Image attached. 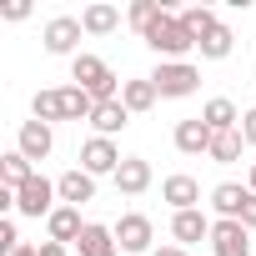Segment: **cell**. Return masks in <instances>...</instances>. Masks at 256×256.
I'll use <instances>...</instances> for the list:
<instances>
[{"instance_id":"1","label":"cell","mask_w":256,"mask_h":256,"mask_svg":"<svg viewBox=\"0 0 256 256\" xmlns=\"http://www.w3.org/2000/svg\"><path fill=\"white\" fill-rule=\"evenodd\" d=\"M70 80H76L80 90H90L96 106H100V100H120V96H116V76L106 70L100 56H76V60H70Z\"/></svg>"},{"instance_id":"2","label":"cell","mask_w":256,"mask_h":256,"mask_svg":"<svg viewBox=\"0 0 256 256\" xmlns=\"http://www.w3.org/2000/svg\"><path fill=\"white\" fill-rule=\"evenodd\" d=\"M146 46H151L156 56H186V50H196V36L181 26V16H161V20L146 30Z\"/></svg>"},{"instance_id":"3","label":"cell","mask_w":256,"mask_h":256,"mask_svg":"<svg viewBox=\"0 0 256 256\" xmlns=\"http://www.w3.org/2000/svg\"><path fill=\"white\" fill-rule=\"evenodd\" d=\"M151 86H156V96H191L201 86V70L186 66V60H166V66H156Z\"/></svg>"},{"instance_id":"4","label":"cell","mask_w":256,"mask_h":256,"mask_svg":"<svg viewBox=\"0 0 256 256\" xmlns=\"http://www.w3.org/2000/svg\"><path fill=\"white\" fill-rule=\"evenodd\" d=\"M50 196H60V191H56L46 176H30V181L16 191V211H20V216H46V221H50Z\"/></svg>"},{"instance_id":"5","label":"cell","mask_w":256,"mask_h":256,"mask_svg":"<svg viewBox=\"0 0 256 256\" xmlns=\"http://www.w3.org/2000/svg\"><path fill=\"white\" fill-rule=\"evenodd\" d=\"M80 171H90V176H106V171H120V151L106 141V136H90L86 146H80Z\"/></svg>"},{"instance_id":"6","label":"cell","mask_w":256,"mask_h":256,"mask_svg":"<svg viewBox=\"0 0 256 256\" xmlns=\"http://www.w3.org/2000/svg\"><path fill=\"white\" fill-rule=\"evenodd\" d=\"M211 241H216V256H251V231L241 221H216Z\"/></svg>"},{"instance_id":"7","label":"cell","mask_w":256,"mask_h":256,"mask_svg":"<svg viewBox=\"0 0 256 256\" xmlns=\"http://www.w3.org/2000/svg\"><path fill=\"white\" fill-rule=\"evenodd\" d=\"M80 30H86V26H80L76 16H56V20L46 26V50H50V56H70L76 40H80Z\"/></svg>"},{"instance_id":"8","label":"cell","mask_w":256,"mask_h":256,"mask_svg":"<svg viewBox=\"0 0 256 256\" xmlns=\"http://www.w3.org/2000/svg\"><path fill=\"white\" fill-rule=\"evenodd\" d=\"M116 241H120V251H126V256H136V251H146V246H151V221H146L141 211H131V216H120V226H116Z\"/></svg>"},{"instance_id":"9","label":"cell","mask_w":256,"mask_h":256,"mask_svg":"<svg viewBox=\"0 0 256 256\" xmlns=\"http://www.w3.org/2000/svg\"><path fill=\"white\" fill-rule=\"evenodd\" d=\"M56 191H60V201H66V206H76V211H80V201H90V196H96V176H90V171H66V176L56 181Z\"/></svg>"},{"instance_id":"10","label":"cell","mask_w":256,"mask_h":256,"mask_svg":"<svg viewBox=\"0 0 256 256\" xmlns=\"http://www.w3.org/2000/svg\"><path fill=\"white\" fill-rule=\"evenodd\" d=\"M116 186H120L126 196H141V191L151 186V161H141V156H126V161H120V171H116Z\"/></svg>"},{"instance_id":"11","label":"cell","mask_w":256,"mask_h":256,"mask_svg":"<svg viewBox=\"0 0 256 256\" xmlns=\"http://www.w3.org/2000/svg\"><path fill=\"white\" fill-rule=\"evenodd\" d=\"M211 136H216V131H211V126H206L201 116H196V120H181V126H176V146H181L186 156H201V151H211Z\"/></svg>"},{"instance_id":"12","label":"cell","mask_w":256,"mask_h":256,"mask_svg":"<svg viewBox=\"0 0 256 256\" xmlns=\"http://www.w3.org/2000/svg\"><path fill=\"white\" fill-rule=\"evenodd\" d=\"M20 156H30V161H46L50 156V126L46 120H26L20 126Z\"/></svg>"},{"instance_id":"13","label":"cell","mask_w":256,"mask_h":256,"mask_svg":"<svg viewBox=\"0 0 256 256\" xmlns=\"http://www.w3.org/2000/svg\"><path fill=\"white\" fill-rule=\"evenodd\" d=\"M161 196H166V201H171L176 211H196V201H201V186H196L191 176H166Z\"/></svg>"},{"instance_id":"14","label":"cell","mask_w":256,"mask_h":256,"mask_svg":"<svg viewBox=\"0 0 256 256\" xmlns=\"http://www.w3.org/2000/svg\"><path fill=\"white\" fill-rule=\"evenodd\" d=\"M46 226H50V241H60V246H66V241H80V231H86V226H80V211H76V206H56Z\"/></svg>"},{"instance_id":"15","label":"cell","mask_w":256,"mask_h":256,"mask_svg":"<svg viewBox=\"0 0 256 256\" xmlns=\"http://www.w3.org/2000/svg\"><path fill=\"white\" fill-rule=\"evenodd\" d=\"M126 120H131V110H126L120 100H100V106L90 110V126H96V131H100L106 141H110V136L120 131V126H126Z\"/></svg>"},{"instance_id":"16","label":"cell","mask_w":256,"mask_h":256,"mask_svg":"<svg viewBox=\"0 0 256 256\" xmlns=\"http://www.w3.org/2000/svg\"><path fill=\"white\" fill-rule=\"evenodd\" d=\"M246 196H251V186H216L211 191V201H216V211L226 216V221H241V206H246Z\"/></svg>"},{"instance_id":"17","label":"cell","mask_w":256,"mask_h":256,"mask_svg":"<svg viewBox=\"0 0 256 256\" xmlns=\"http://www.w3.org/2000/svg\"><path fill=\"white\" fill-rule=\"evenodd\" d=\"M171 236L176 241H201V236H211V221L201 211H176L171 216Z\"/></svg>"},{"instance_id":"18","label":"cell","mask_w":256,"mask_h":256,"mask_svg":"<svg viewBox=\"0 0 256 256\" xmlns=\"http://www.w3.org/2000/svg\"><path fill=\"white\" fill-rule=\"evenodd\" d=\"M120 106L131 110V116L151 110V106H156V86H151V80H126V86H120Z\"/></svg>"},{"instance_id":"19","label":"cell","mask_w":256,"mask_h":256,"mask_svg":"<svg viewBox=\"0 0 256 256\" xmlns=\"http://www.w3.org/2000/svg\"><path fill=\"white\" fill-rule=\"evenodd\" d=\"M76 246H80V256H116V231H106V226H86Z\"/></svg>"},{"instance_id":"20","label":"cell","mask_w":256,"mask_h":256,"mask_svg":"<svg viewBox=\"0 0 256 256\" xmlns=\"http://www.w3.org/2000/svg\"><path fill=\"white\" fill-rule=\"evenodd\" d=\"M201 120L211 126V131H236V106L226 100V96H216V100H206V110H201Z\"/></svg>"},{"instance_id":"21","label":"cell","mask_w":256,"mask_h":256,"mask_svg":"<svg viewBox=\"0 0 256 256\" xmlns=\"http://www.w3.org/2000/svg\"><path fill=\"white\" fill-rule=\"evenodd\" d=\"M0 176H6V191H20L36 171H30V156H20V151H10L6 161H0Z\"/></svg>"},{"instance_id":"22","label":"cell","mask_w":256,"mask_h":256,"mask_svg":"<svg viewBox=\"0 0 256 256\" xmlns=\"http://www.w3.org/2000/svg\"><path fill=\"white\" fill-rule=\"evenodd\" d=\"M80 26H86L90 36H110V30L120 26V10H116V6H90V10L80 16Z\"/></svg>"},{"instance_id":"23","label":"cell","mask_w":256,"mask_h":256,"mask_svg":"<svg viewBox=\"0 0 256 256\" xmlns=\"http://www.w3.org/2000/svg\"><path fill=\"white\" fill-rule=\"evenodd\" d=\"M206 156H211V161H221V166H231V161L241 156V131H216Z\"/></svg>"},{"instance_id":"24","label":"cell","mask_w":256,"mask_h":256,"mask_svg":"<svg viewBox=\"0 0 256 256\" xmlns=\"http://www.w3.org/2000/svg\"><path fill=\"white\" fill-rule=\"evenodd\" d=\"M30 110H36V120H66V100H60V90H40L36 100H30Z\"/></svg>"},{"instance_id":"25","label":"cell","mask_w":256,"mask_h":256,"mask_svg":"<svg viewBox=\"0 0 256 256\" xmlns=\"http://www.w3.org/2000/svg\"><path fill=\"white\" fill-rule=\"evenodd\" d=\"M181 26H186V30L196 36V46H201V36H211V30H216L221 20H216V16H211L206 6H196V10H181Z\"/></svg>"},{"instance_id":"26","label":"cell","mask_w":256,"mask_h":256,"mask_svg":"<svg viewBox=\"0 0 256 256\" xmlns=\"http://www.w3.org/2000/svg\"><path fill=\"white\" fill-rule=\"evenodd\" d=\"M201 56H206V60H226V56H231V30L216 26L211 36H201Z\"/></svg>"},{"instance_id":"27","label":"cell","mask_w":256,"mask_h":256,"mask_svg":"<svg viewBox=\"0 0 256 256\" xmlns=\"http://www.w3.org/2000/svg\"><path fill=\"white\" fill-rule=\"evenodd\" d=\"M161 16H166V10L156 6V0H136V6H131V26H136L141 36H146V30H151V26L161 20Z\"/></svg>"},{"instance_id":"28","label":"cell","mask_w":256,"mask_h":256,"mask_svg":"<svg viewBox=\"0 0 256 256\" xmlns=\"http://www.w3.org/2000/svg\"><path fill=\"white\" fill-rule=\"evenodd\" d=\"M16 246H20V236H16V221H0V251L10 256Z\"/></svg>"},{"instance_id":"29","label":"cell","mask_w":256,"mask_h":256,"mask_svg":"<svg viewBox=\"0 0 256 256\" xmlns=\"http://www.w3.org/2000/svg\"><path fill=\"white\" fill-rule=\"evenodd\" d=\"M241 226H246V231H256V191H251V196H246V206H241Z\"/></svg>"},{"instance_id":"30","label":"cell","mask_w":256,"mask_h":256,"mask_svg":"<svg viewBox=\"0 0 256 256\" xmlns=\"http://www.w3.org/2000/svg\"><path fill=\"white\" fill-rule=\"evenodd\" d=\"M241 141H251V146H256V110H246V116H241Z\"/></svg>"},{"instance_id":"31","label":"cell","mask_w":256,"mask_h":256,"mask_svg":"<svg viewBox=\"0 0 256 256\" xmlns=\"http://www.w3.org/2000/svg\"><path fill=\"white\" fill-rule=\"evenodd\" d=\"M26 16H30L26 0H10V6H6V20H26Z\"/></svg>"},{"instance_id":"32","label":"cell","mask_w":256,"mask_h":256,"mask_svg":"<svg viewBox=\"0 0 256 256\" xmlns=\"http://www.w3.org/2000/svg\"><path fill=\"white\" fill-rule=\"evenodd\" d=\"M40 256H66V246L60 241H40Z\"/></svg>"},{"instance_id":"33","label":"cell","mask_w":256,"mask_h":256,"mask_svg":"<svg viewBox=\"0 0 256 256\" xmlns=\"http://www.w3.org/2000/svg\"><path fill=\"white\" fill-rule=\"evenodd\" d=\"M10 256H40V246H16Z\"/></svg>"},{"instance_id":"34","label":"cell","mask_w":256,"mask_h":256,"mask_svg":"<svg viewBox=\"0 0 256 256\" xmlns=\"http://www.w3.org/2000/svg\"><path fill=\"white\" fill-rule=\"evenodd\" d=\"M156 256H186V251H181V246H161Z\"/></svg>"},{"instance_id":"35","label":"cell","mask_w":256,"mask_h":256,"mask_svg":"<svg viewBox=\"0 0 256 256\" xmlns=\"http://www.w3.org/2000/svg\"><path fill=\"white\" fill-rule=\"evenodd\" d=\"M251 191H256V161H251Z\"/></svg>"}]
</instances>
